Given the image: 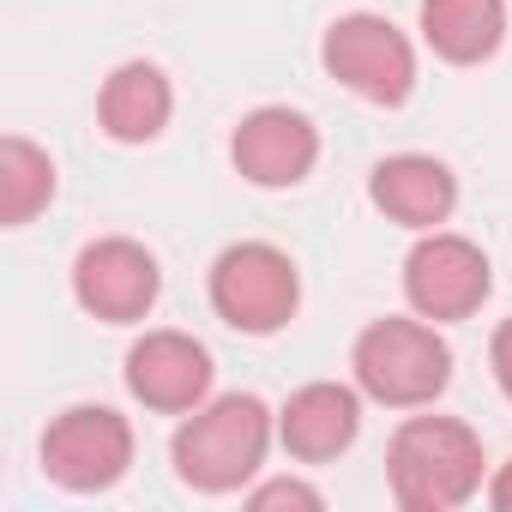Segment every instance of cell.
I'll list each match as a JSON object with an SVG mask.
<instances>
[{
    "mask_svg": "<svg viewBox=\"0 0 512 512\" xmlns=\"http://www.w3.org/2000/svg\"><path fill=\"white\" fill-rule=\"evenodd\" d=\"M272 434H278V416L253 392H223V398H205L199 410H187V422L169 440V458L187 488L235 494L260 476Z\"/></svg>",
    "mask_w": 512,
    "mask_h": 512,
    "instance_id": "6da1fadb",
    "label": "cell"
},
{
    "mask_svg": "<svg viewBox=\"0 0 512 512\" xmlns=\"http://www.w3.org/2000/svg\"><path fill=\"white\" fill-rule=\"evenodd\" d=\"M386 482L404 512H452L482 494V440L458 416H410L386 446Z\"/></svg>",
    "mask_w": 512,
    "mask_h": 512,
    "instance_id": "7a4b0ae2",
    "label": "cell"
},
{
    "mask_svg": "<svg viewBox=\"0 0 512 512\" xmlns=\"http://www.w3.org/2000/svg\"><path fill=\"white\" fill-rule=\"evenodd\" d=\"M350 368L362 398L386 410H422L452 386V344L422 314H386L356 338Z\"/></svg>",
    "mask_w": 512,
    "mask_h": 512,
    "instance_id": "3957f363",
    "label": "cell"
},
{
    "mask_svg": "<svg viewBox=\"0 0 512 512\" xmlns=\"http://www.w3.org/2000/svg\"><path fill=\"white\" fill-rule=\"evenodd\" d=\"M302 308V272L272 241H235L211 260V314L229 332L272 338Z\"/></svg>",
    "mask_w": 512,
    "mask_h": 512,
    "instance_id": "277c9868",
    "label": "cell"
},
{
    "mask_svg": "<svg viewBox=\"0 0 512 512\" xmlns=\"http://www.w3.org/2000/svg\"><path fill=\"white\" fill-rule=\"evenodd\" d=\"M320 61H326V73L344 91H356L374 109H398L416 91V49L380 13H344V19H332V31L320 43Z\"/></svg>",
    "mask_w": 512,
    "mask_h": 512,
    "instance_id": "5b68a950",
    "label": "cell"
},
{
    "mask_svg": "<svg viewBox=\"0 0 512 512\" xmlns=\"http://www.w3.org/2000/svg\"><path fill=\"white\" fill-rule=\"evenodd\" d=\"M133 470V422L109 404H67L43 428V476L67 494H103Z\"/></svg>",
    "mask_w": 512,
    "mask_h": 512,
    "instance_id": "8992f818",
    "label": "cell"
},
{
    "mask_svg": "<svg viewBox=\"0 0 512 512\" xmlns=\"http://www.w3.org/2000/svg\"><path fill=\"white\" fill-rule=\"evenodd\" d=\"M488 290H494V266H488V253L470 235L422 229V241L404 260V302H410V314H422L434 326H452V320H470L488 302Z\"/></svg>",
    "mask_w": 512,
    "mask_h": 512,
    "instance_id": "52a82bcc",
    "label": "cell"
},
{
    "mask_svg": "<svg viewBox=\"0 0 512 512\" xmlns=\"http://www.w3.org/2000/svg\"><path fill=\"white\" fill-rule=\"evenodd\" d=\"M163 296V272H157V253L133 235H103L85 241L79 260H73V302L103 320V326H133L157 308Z\"/></svg>",
    "mask_w": 512,
    "mask_h": 512,
    "instance_id": "ba28073f",
    "label": "cell"
},
{
    "mask_svg": "<svg viewBox=\"0 0 512 512\" xmlns=\"http://www.w3.org/2000/svg\"><path fill=\"white\" fill-rule=\"evenodd\" d=\"M229 157H235V175L266 187V193H284V187H302L320 163V127L290 109V103H266L235 121L229 133Z\"/></svg>",
    "mask_w": 512,
    "mask_h": 512,
    "instance_id": "9c48e42d",
    "label": "cell"
},
{
    "mask_svg": "<svg viewBox=\"0 0 512 512\" xmlns=\"http://www.w3.org/2000/svg\"><path fill=\"white\" fill-rule=\"evenodd\" d=\"M127 392L157 416H187L211 398V350L187 332H145L127 350Z\"/></svg>",
    "mask_w": 512,
    "mask_h": 512,
    "instance_id": "30bf717a",
    "label": "cell"
},
{
    "mask_svg": "<svg viewBox=\"0 0 512 512\" xmlns=\"http://www.w3.org/2000/svg\"><path fill=\"white\" fill-rule=\"evenodd\" d=\"M362 434V386H338V380H308L284 398L278 410V440L290 458L302 464H332L356 446Z\"/></svg>",
    "mask_w": 512,
    "mask_h": 512,
    "instance_id": "8fae6325",
    "label": "cell"
},
{
    "mask_svg": "<svg viewBox=\"0 0 512 512\" xmlns=\"http://www.w3.org/2000/svg\"><path fill=\"white\" fill-rule=\"evenodd\" d=\"M368 199H374V211H386L392 223L422 235V229H440L458 211V175L428 151H398V157L374 163Z\"/></svg>",
    "mask_w": 512,
    "mask_h": 512,
    "instance_id": "7c38bea8",
    "label": "cell"
},
{
    "mask_svg": "<svg viewBox=\"0 0 512 512\" xmlns=\"http://www.w3.org/2000/svg\"><path fill=\"white\" fill-rule=\"evenodd\" d=\"M169 115H175V91L157 61H121L97 91V127L115 145H151L169 127Z\"/></svg>",
    "mask_w": 512,
    "mask_h": 512,
    "instance_id": "4fadbf2b",
    "label": "cell"
},
{
    "mask_svg": "<svg viewBox=\"0 0 512 512\" xmlns=\"http://www.w3.org/2000/svg\"><path fill=\"white\" fill-rule=\"evenodd\" d=\"M506 37V0H422V43L452 67H482Z\"/></svg>",
    "mask_w": 512,
    "mask_h": 512,
    "instance_id": "5bb4252c",
    "label": "cell"
},
{
    "mask_svg": "<svg viewBox=\"0 0 512 512\" xmlns=\"http://www.w3.org/2000/svg\"><path fill=\"white\" fill-rule=\"evenodd\" d=\"M55 199V163L43 145H31L25 133L0 139V223L25 229L37 211H49Z\"/></svg>",
    "mask_w": 512,
    "mask_h": 512,
    "instance_id": "9a60e30c",
    "label": "cell"
},
{
    "mask_svg": "<svg viewBox=\"0 0 512 512\" xmlns=\"http://www.w3.org/2000/svg\"><path fill=\"white\" fill-rule=\"evenodd\" d=\"M247 506L253 512H272V506H302V512H320L326 506V494L314 488V482H296V476H278V482H260L247 494Z\"/></svg>",
    "mask_w": 512,
    "mask_h": 512,
    "instance_id": "2e32d148",
    "label": "cell"
},
{
    "mask_svg": "<svg viewBox=\"0 0 512 512\" xmlns=\"http://www.w3.org/2000/svg\"><path fill=\"white\" fill-rule=\"evenodd\" d=\"M488 368H494V380H500V392H506V404H512V320L494 326V338H488Z\"/></svg>",
    "mask_w": 512,
    "mask_h": 512,
    "instance_id": "e0dca14e",
    "label": "cell"
},
{
    "mask_svg": "<svg viewBox=\"0 0 512 512\" xmlns=\"http://www.w3.org/2000/svg\"><path fill=\"white\" fill-rule=\"evenodd\" d=\"M488 506H500V512H512V458L488 476Z\"/></svg>",
    "mask_w": 512,
    "mask_h": 512,
    "instance_id": "ac0fdd59",
    "label": "cell"
}]
</instances>
